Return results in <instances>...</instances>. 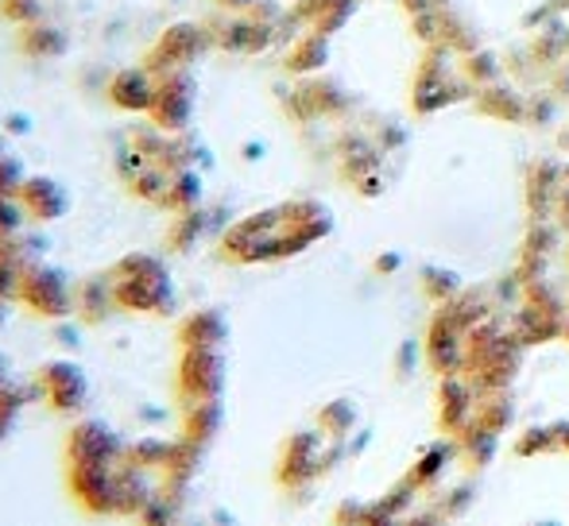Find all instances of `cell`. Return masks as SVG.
Instances as JSON below:
<instances>
[{"instance_id":"22","label":"cell","mask_w":569,"mask_h":526,"mask_svg":"<svg viewBox=\"0 0 569 526\" xmlns=\"http://www.w3.org/2000/svg\"><path fill=\"white\" fill-rule=\"evenodd\" d=\"M179 499H171L167 492H159L156 499H151L148 507H143L136 519H140V526H179L182 519H179Z\"/></svg>"},{"instance_id":"26","label":"cell","mask_w":569,"mask_h":526,"mask_svg":"<svg viewBox=\"0 0 569 526\" xmlns=\"http://www.w3.org/2000/svg\"><path fill=\"white\" fill-rule=\"evenodd\" d=\"M59 341L67 348H78V341H82V337H78V325L70 322V317H67V322H59Z\"/></svg>"},{"instance_id":"1","label":"cell","mask_w":569,"mask_h":526,"mask_svg":"<svg viewBox=\"0 0 569 526\" xmlns=\"http://www.w3.org/2000/svg\"><path fill=\"white\" fill-rule=\"evenodd\" d=\"M113 294L117 306L128 314H148V317H174L179 314V283H174L171 267L156 252H124L113 267Z\"/></svg>"},{"instance_id":"27","label":"cell","mask_w":569,"mask_h":526,"mask_svg":"<svg viewBox=\"0 0 569 526\" xmlns=\"http://www.w3.org/2000/svg\"><path fill=\"white\" fill-rule=\"evenodd\" d=\"M221 8H229V12H252L260 0H218Z\"/></svg>"},{"instance_id":"14","label":"cell","mask_w":569,"mask_h":526,"mask_svg":"<svg viewBox=\"0 0 569 526\" xmlns=\"http://www.w3.org/2000/svg\"><path fill=\"white\" fill-rule=\"evenodd\" d=\"M218 233V225H213V210H206V205H198V210H187V213H174V225H171V252H179V256H190V252L202 249L210 236Z\"/></svg>"},{"instance_id":"2","label":"cell","mask_w":569,"mask_h":526,"mask_svg":"<svg viewBox=\"0 0 569 526\" xmlns=\"http://www.w3.org/2000/svg\"><path fill=\"white\" fill-rule=\"evenodd\" d=\"M16 302H23L31 314L47 317V322H67V317H78V283L70 279L67 267L43 260L23 271L20 299Z\"/></svg>"},{"instance_id":"28","label":"cell","mask_w":569,"mask_h":526,"mask_svg":"<svg viewBox=\"0 0 569 526\" xmlns=\"http://www.w3.org/2000/svg\"><path fill=\"white\" fill-rule=\"evenodd\" d=\"M16 380V372H12V364H8V356L0 353V387H8Z\"/></svg>"},{"instance_id":"11","label":"cell","mask_w":569,"mask_h":526,"mask_svg":"<svg viewBox=\"0 0 569 526\" xmlns=\"http://www.w3.org/2000/svg\"><path fill=\"white\" fill-rule=\"evenodd\" d=\"M117 294H113V279L109 271L90 275L78 283V322L82 325H106L117 314Z\"/></svg>"},{"instance_id":"6","label":"cell","mask_w":569,"mask_h":526,"mask_svg":"<svg viewBox=\"0 0 569 526\" xmlns=\"http://www.w3.org/2000/svg\"><path fill=\"white\" fill-rule=\"evenodd\" d=\"M128 442L101 418H78L67 434V465H120Z\"/></svg>"},{"instance_id":"21","label":"cell","mask_w":569,"mask_h":526,"mask_svg":"<svg viewBox=\"0 0 569 526\" xmlns=\"http://www.w3.org/2000/svg\"><path fill=\"white\" fill-rule=\"evenodd\" d=\"M23 263L16 256L12 241H0V299H20V283H23Z\"/></svg>"},{"instance_id":"15","label":"cell","mask_w":569,"mask_h":526,"mask_svg":"<svg viewBox=\"0 0 569 526\" xmlns=\"http://www.w3.org/2000/svg\"><path fill=\"white\" fill-rule=\"evenodd\" d=\"M229 341V317L221 310H194L190 317H182L179 325V345L182 348H198V345H221Z\"/></svg>"},{"instance_id":"8","label":"cell","mask_w":569,"mask_h":526,"mask_svg":"<svg viewBox=\"0 0 569 526\" xmlns=\"http://www.w3.org/2000/svg\"><path fill=\"white\" fill-rule=\"evenodd\" d=\"M67 484L90 515H120L117 465H67Z\"/></svg>"},{"instance_id":"16","label":"cell","mask_w":569,"mask_h":526,"mask_svg":"<svg viewBox=\"0 0 569 526\" xmlns=\"http://www.w3.org/2000/svg\"><path fill=\"white\" fill-rule=\"evenodd\" d=\"M20 47L31 54V59H59V54H67L70 36L59 28V23L36 20V23H23V31H20Z\"/></svg>"},{"instance_id":"9","label":"cell","mask_w":569,"mask_h":526,"mask_svg":"<svg viewBox=\"0 0 569 526\" xmlns=\"http://www.w3.org/2000/svg\"><path fill=\"white\" fill-rule=\"evenodd\" d=\"M156 93H159V74L148 67H124L109 78V101H113L120 113L148 117L151 105H156Z\"/></svg>"},{"instance_id":"31","label":"cell","mask_w":569,"mask_h":526,"mask_svg":"<svg viewBox=\"0 0 569 526\" xmlns=\"http://www.w3.org/2000/svg\"><path fill=\"white\" fill-rule=\"evenodd\" d=\"M179 526H202V523H179Z\"/></svg>"},{"instance_id":"19","label":"cell","mask_w":569,"mask_h":526,"mask_svg":"<svg viewBox=\"0 0 569 526\" xmlns=\"http://www.w3.org/2000/svg\"><path fill=\"white\" fill-rule=\"evenodd\" d=\"M174 453V442H167V437H136V442H128V461H136V465L143 468H156V473H163L167 461H171Z\"/></svg>"},{"instance_id":"7","label":"cell","mask_w":569,"mask_h":526,"mask_svg":"<svg viewBox=\"0 0 569 526\" xmlns=\"http://www.w3.org/2000/svg\"><path fill=\"white\" fill-rule=\"evenodd\" d=\"M194 109H198V85L190 78V70H179V74H163L159 78V93L156 105H151L148 121L163 132H187L194 124Z\"/></svg>"},{"instance_id":"5","label":"cell","mask_w":569,"mask_h":526,"mask_svg":"<svg viewBox=\"0 0 569 526\" xmlns=\"http://www.w3.org/2000/svg\"><path fill=\"white\" fill-rule=\"evenodd\" d=\"M39 387H43V403L51 406L54 414H67V418H74V414L86 411V403H90V372L82 368L78 361H70V356H54V361H47L43 368L36 372Z\"/></svg>"},{"instance_id":"24","label":"cell","mask_w":569,"mask_h":526,"mask_svg":"<svg viewBox=\"0 0 569 526\" xmlns=\"http://www.w3.org/2000/svg\"><path fill=\"white\" fill-rule=\"evenodd\" d=\"M4 16L12 23H36L43 20V0H0Z\"/></svg>"},{"instance_id":"18","label":"cell","mask_w":569,"mask_h":526,"mask_svg":"<svg viewBox=\"0 0 569 526\" xmlns=\"http://www.w3.org/2000/svg\"><path fill=\"white\" fill-rule=\"evenodd\" d=\"M171 179H174L171 166L143 163L140 171H136V179H128V190H132L140 202H151V205H159V210H163V198H167V190H171Z\"/></svg>"},{"instance_id":"13","label":"cell","mask_w":569,"mask_h":526,"mask_svg":"<svg viewBox=\"0 0 569 526\" xmlns=\"http://www.w3.org/2000/svg\"><path fill=\"white\" fill-rule=\"evenodd\" d=\"M221 426H226V406H221V398H198V403L182 406V434H187L190 442L210 449V445L218 442Z\"/></svg>"},{"instance_id":"30","label":"cell","mask_w":569,"mask_h":526,"mask_svg":"<svg viewBox=\"0 0 569 526\" xmlns=\"http://www.w3.org/2000/svg\"><path fill=\"white\" fill-rule=\"evenodd\" d=\"M4 151H12V148H8V132H4V121H0V155H4Z\"/></svg>"},{"instance_id":"4","label":"cell","mask_w":569,"mask_h":526,"mask_svg":"<svg viewBox=\"0 0 569 526\" xmlns=\"http://www.w3.org/2000/svg\"><path fill=\"white\" fill-rule=\"evenodd\" d=\"M226 348L221 345H198L182 348L179 356V398L182 406L198 403V398H221L226 395Z\"/></svg>"},{"instance_id":"23","label":"cell","mask_w":569,"mask_h":526,"mask_svg":"<svg viewBox=\"0 0 569 526\" xmlns=\"http://www.w3.org/2000/svg\"><path fill=\"white\" fill-rule=\"evenodd\" d=\"M23 179H28L23 159L12 155V151H4V155H0V194H20Z\"/></svg>"},{"instance_id":"29","label":"cell","mask_w":569,"mask_h":526,"mask_svg":"<svg viewBox=\"0 0 569 526\" xmlns=\"http://www.w3.org/2000/svg\"><path fill=\"white\" fill-rule=\"evenodd\" d=\"M8 317H12V299H0V330L8 325Z\"/></svg>"},{"instance_id":"10","label":"cell","mask_w":569,"mask_h":526,"mask_svg":"<svg viewBox=\"0 0 569 526\" xmlns=\"http://www.w3.org/2000/svg\"><path fill=\"white\" fill-rule=\"evenodd\" d=\"M20 198L28 205L31 221H39V225H54V221H62L70 213V190L51 174H28L20 186Z\"/></svg>"},{"instance_id":"3","label":"cell","mask_w":569,"mask_h":526,"mask_svg":"<svg viewBox=\"0 0 569 526\" xmlns=\"http://www.w3.org/2000/svg\"><path fill=\"white\" fill-rule=\"evenodd\" d=\"M213 47V36L206 23H194V20H179L148 47V62L143 67L156 70L159 78L163 74H179V70H190L206 51Z\"/></svg>"},{"instance_id":"12","label":"cell","mask_w":569,"mask_h":526,"mask_svg":"<svg viewBox=\"0 0 569 526\" xmlns=\"http://www.w3.org/2000/svg\"><path fill=\"white\" fill-rule=\"evenodd\" d=\"M318 473H322V449H318V434H295L291 442H287L283 468H279L283 484H287V488H291V484H307V481H315Z\"/></svg>"},{"instance_id":"25","label":"cell","mask_w":569,"mask_h":526,"mask_svg":"<svg viewBox=\"0 0 569 526\" xmlns=\"http://www.w3.org/2000/svg\"><path fill=\"white\" fill-rule=\"evenodd\" d=\"M16 422H20V414H16V411H4V406H0V445H4L8 437L16 434Z\"/></svg>"},{"instance_id":"17","label":"cell","mask_w":569,"mask_h":526,"mask_svg":"<svg viewBox=\"0 0 569 526\" xmlns=\"http://www.w3.org/2000/svg\"><path fill=\"white\" fill-rule=\"evenodd\" d=\"M206 198V179H202V166H179L171 179V190L163 198V210L171 213H187V210H198Z\"/></svg>"},{"instance_id":"20","label":"cell","mask_w":569,"mask_h":526,"mask_svg":"<svg viewBox=\"0 0 569 526\" xmlns=\"http://www.w3.org/2000/svg\"><path fill=\"white\" fill-rule=\"evenodd\" d=\"M28 205L20 194H0V241H12V236L28 233Z\"/></svg>"}]
</instances>
